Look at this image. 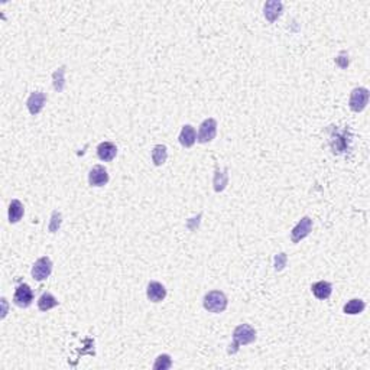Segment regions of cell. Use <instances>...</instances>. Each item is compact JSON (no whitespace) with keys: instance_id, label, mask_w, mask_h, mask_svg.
<instances>
[{"instance_id":"obj_1","label":"cell","mask_w":370,"mask_h":370,"mask_svg":"<svg viewBox=\"0 0 370 370\" xmlns=\"http://www.w3.org/2000/svg\"><path fill=\"white\" fill-rule=\"evenodd\" d=\"M233 344L229 347V354H235L239 350V346H246V344L253 343L256 340V331L250 325L240 324L237 325L233 331Z\"/></svg>"},{"instance_id":"obj_2","label":"cell","mask_w":370,"mask_h":370,"mask_svg":"<svg viewBox=\"0 0 370 370\" xmlns=\"http://www.w3.org/2000/svg\"><path fill=\"white\" fill-rule=\"evenodd\" d=\"M227 297L224 295V292L221 291H211L208 292L207 295L204 297L203 301V305L207 309L208 312H214V314H220L223 312L227 308Z\"/></svg>"},{"instance_id":"obj_3","label":"cell","mask_w":370,"mask_h":370,"mask_svg":"<svg viewBox=\"0 0 370 370\" xmlns=\"http://www.w3.org/2000/svg\"><path fill=\"white\" fill-rule=\"evenodd\" d=\"M369 103V90L364 87H357L352 91L350 94V100H349V106L353 111L359 113L363 111Z\"/></svg>"},{"instance_id":"obj_4","label":"cell","mask_w":370,"mask_h":370,"mask_svg":"<svg viewBox=\"0 0 370 370\" xmlns=\"http://www.w3.org/2000/svg\"><path fill=\"white\" fill-rule=\"evenodd\" d=\"M217 135V122L214 119H206L198 129V135H197V140L200 144H208L211 142Z\"/></svg>"},{"instance_id":"obj_5","label":"cell","mask_w":370,"mask_h":370,"mask_svg":"<svg viewBox=\"0 0 370 370\" xmlns=\"http://www.w3.org/2000/svg\"><path fill=\"white\" fill-rule=\"evenodd\" d=\"M311 230H312V220L309 217H302L298 221V224L291 232L292 243H299L302 239H305L311 233Z\"/></svg>"},{"instance_id":"obj_6","label":"cell","mask_w":370,"mask_h":370,"mask_svg":"<svg viewBox=\"0 0 370 370\" xmlns=\"http://www.w3.org/2000/svg\"><path fill=\"white\" fill-rule=\"evenodd\" d=\"M34 301V292L27 283H20L16 291H15V297H13V302L15 305L20 308H27Z\"/></svg>"},{"instance_id":"obj_7","label":"cell","mask_w":370,"mask_h":370,"mask_svg":"<svg viewBox=\"0 0 370 370\" xmlns=\"http://www.w3.org/2000/svg\"><path fill=\"white\" fill-rule=\"evenodd\" d=\"M52 272V262L49 258H39L32 266V276L36 280L46 279Z\"/></svg>"},{"instance_id":"obj_8","label":"cell","mask_w":370,"mask_h":370,"mask_svg":"<svg viewBox=\"0 0 370 370\" xmlns=\"http://www.w3.org/2000/svg\"><path fill=\"white\" fill-rule=\"evenodd\" d=\"M46 103V96L41 91H35L29 96V99L26 101V107L29 110V113L32 116H36L42 111V108L45 106Z\"/></svg>"},{"instance_id":"obj_9","label":"cell","mask_w":370,"mask_h":370,"mask_svg":"<svg viewBox=\"0 0 370 370\" xmlns=\"http://www.w3.org/2000/svg\"><path fill=\"white\" fill-rule=\"evenodd\" d=\"M108 182L107 169L101 165L93 166V169L89 174V184L91 187H103Z\"/></svg>"},{"instance_id":"obj_10","label":"cell","mask_w":370,"mask_h":370,"mask_svg":"<svg viewBox=\"0 0 370 370\" xmlns=\"http://www.w3.org/2000/svg\"><path fill=\"white\" fill-rule=\"evenodd\" d=\"M146 295H148V299L152 301V302H161L166 297V289H165L162 283L154 280V282H149L148 283Z\"/></svg>"},{"instance_id":"obj_11","label":"cell","mask_w":370,"mask_h":370,"mask_svg":"<svg viewBox=\"0 0 370 370\" xmlns=\"http://www.w3.org/2000/svg\"><path fill=\"white\" fill-rule=\"evenodd\" d=\"M118 155V148L111 142H101L97 146V156L104 162H110L116 158Z\"/></svg>"},{"instance_id":"obj_12","label":"cell","mask_w":370,"mask_h":370,"mask_svg":"<svg viewBox=\"0 0 370 370\" xmlns=\"http://www.w3.org/2000/svg\"><path fill=\"white\" fill-rule=\"evenodd\" d=\"M311 291H312V294L316 295V298L324 301V299H328L331 297V294H333V287H331V283L327 282V280H320V282L312 283Z\"/></svg>"},{"instance_id":"obj_13","label":"cell","mask_w":370,"mask_h":370,"mask_svg":"<svg viewBox=\"0 0 370 370\" xmlns=\"http://www.w3.org/2000/svg\"><path fill=\"white\" fill-rule=\"evenodd\" d=\"M180 144L184 146V148H191L192 145L195 144L197 140V133H195V129L191 126V125H185L182 127L180 133Z\"/></svg>"},{"instance_id":"obj_14","label":"cell","mask_w":370,"mask_h":370,"mask_svg":"<svg viewBox=\"0 0 370 370\" xmlns=\"http://www.w3.org/2000/svg\"><path fill=\"white\" fill-rule=\"evenodd\" d=\"M280 13H282V3L280 2L272 0V2H268L265 5V18L268 19L271 23L279 18Z\"/></svg>"},{"instance_id":"obj_15","label":"cell","mask_w":370,"mask_h":370,"mask_svg":"<svg viewBox=\"0 0 370 370\" xmlns=\"http://www.w3.org/2000/svg\"><path fill=\"white\" fill-rule=\"evenodd\" d=\"M23 213H25L23 204L19 200H12L9 204V223L15 224L20 221V218L23 217Z\"/></svg>"},{"instance_id":"obj_16","label":"cell","mask_w":370,"mask_h":370,"mask_svg":"<svg viewBox=\"0 0 370 370\" xmlns=\"http://www.w3.org/2000/svg\"><path fill=\"white\" fill-rule=\"evenodd\" d=\"M58 305V301L55 298L52 294H49V292H44L39 299H38V308H39V311H42V312H46V311H49L51 308H54Z\"/></svg>"},{"instance_id":"obj_17","label":"cell","mask_w":370,"mask_h":370,"mask_svg":"<svg viewBox=\"0 0 370 370\" xmlns=\"http://www.w3.org/2000/svg\"><path fill=\"white\" fill-rule=\"evenodd\" d=\"M364 308H366V304H364V301H361V299H352V301H349L346 305H344L343 311L344 314H349V316H356V314H360L364 311Z\"/></svg>"},{"instance_id":"obj_18","label":"cell","mask_w":370,"mask_h":370,"mask_svg":"<svg viewBox=\"0 0 370 370\" xmlns=\"http://www.w3.org/2000/svg\"><path fill=\"white\" fill-rule=\"evenodd\" d=\"M168 159V151L165 145H156L152 151V161L156 166H161Z\"/></svg>"},{"instance_id":"obj_19","label":"cell","mask_w":370,"mask_h":370,"mask_svg":"<svg viewBox=\"0 0 370 370\" xmlns=\"http://www.w3.org/2000/svg\"><path fill=\"white\" fill-rule=\"evenodd\" d=\"M227 182H229V175H227V169H223L220 172L218 169H216V174H214V191L216 192H221V191L226 188Z\"/></svg>"},{"instance_id":"obj_20","label":"cell","mask_w":370,"mask_h":370,"mask_svg":"<svg viewBox=\"0 0 370 370\" xmlns=\"http://www.w3.org/2000/svg\"><path fill=\"white\" fill-rule=\"evenodd\" d=\"M64 74H65V67H60L56 71L54 72L52 75V80H54V89L58 93H61L64 90V86H65V81H64Z\"/></svg>"},{"instance_id":"obj_21","label":"cell","mask_w":370,"mask_h":370,"mask_svg":"<svg viewBox=\"0 0 370 370\" xmlns=\"http://www.w3.org/2000/svg\"><path fill=\"white\" fill-rule=\"evenodd\" d=\"M171 366H172L171 356H168V354H161V356H158V359H156V361H155L154 369L155 370H166V369H169Z\"/></svg>"},{"instance_id":"obj_22","label":"cell","mask_w":370,"mask_h":370,"mask_svg":"<svg viewBox=\"0 0 370 370\" xmlns=\"http://www.w3.org/2000/svg\"><path fill=\"white\" fill-rule=\"evenodd\" d=\"M61 223H63V216H61V213H58V211H54V213H52V216H51V223H49V232H51V233H55V232H58V229L61 227Z\"/></svg>"},{"instance_id":"obj_23","label":"cell","mask_w":370,"mask_h":370,"mask_svg":"<svg viewBox=\"0 0 370 370\" xmlns=\"http://www.w3.org/2000/svg\"><path fill=\"white\" fill-rule=\"evenodd\" d=\"M285 265H287V254L285 253L276 254V258H275V269L276 271H282Z\"/></svg>"}]
</instances>
